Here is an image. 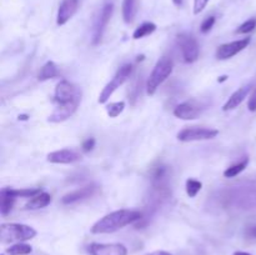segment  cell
<instances>
[{
	"label": "cell",
	"mask_w": 256,
	"mask_h": 255,
	"mask_svg": "<svg viewBox=\"0 0 256 255\" xmlns=\"http://www.w3.org/2000/svg\"><path fill=\"white\" fill-rule=\"evenodd\" d=\"M141 219H143L141 211L130 210V209L115 210L110 214H106L102 219H99L91 226L90 232L92 234H111Z\"/></svg>",
	"instance_id": "obj_1"
},
{
	"label": "cell",
	"mask_w": 256,
	"mask_h": 255,
	"mask_svg": "<svg viewBox=\"0 0 256 255\" xmlns=\"http://www.w3.org/2000/svg\"><path fill=\"white\" fill-rule=\"evenodd\" d=\"M36 237V230L25 224L5 223L0 225V238L3 243H24Z\"/></svg>",
	"instance_id": "obj_2"
},
{
	"label": "cell",
	"mask_w": 256,
	"mask_h": 255,
	"mask_svg": "<svg viewBox=\"0 0 256 255\" xmlns=\"http://www.w3.org/2000/svg\"><path fill=\"white\" fill-rule=\"evenodd\" d=\"M174 69L173 60L169 57H163L158 60L152 69L151 74L149 75V79L146 81V93L148 95H154L159 86L166 80L167 78L171 75Z\"/></svg>",
	"instance_id": "obj_3"
},
{
	"label": "cell",
	"mask_w": 256,
	"mask_h": 255,
	"mask_svg": "<svg viewBox=\"0 0 256 255\" xmlns=\"http://www.w3.org/2000/svg\"><path fill=\"white\" fill-rule=\"evenodd\" d=\"M131 73H133V65L131 64H125V65H122L119 70L116 71V74L114 75L113 79L104 86V89L102 90V93L99 95V104H105L110 99L111 95L115 93V90L120 88L130 78Z\"/></svg>",
	"instance_id": "obj_4"
},
{
	"label": "cell",
	"mask_w": 256,
	"mask_h": 255,
	"mask_svg": "<svg viewBox=\"0 0 256 255\" xmlns=\"http://www.w3.org/2000/svg\"><path fill=\"white\" fill-rule=\"evenodd\" d=\"M114 13V4L111 1H107L104 4V6L102 8L100 13L96 16L95 21H94V27H92V33H91V44L94 47L100 44L102 42L103 35L105 33L107 24L110 21L111 16Z\"/></svg>",
	"instance_id": "obj_5"
},
{
	"label": "cell",
	"mask_w": 256,
	"mask_h": 255,
	"mask_svg": "<svg viewBox=\"0 0 256 255\" xmlns=\"http://www.w3.org/2000/svg\"><path fill=\"white\" fill-rule=\"evenodd\" d=\"M176 44L181 51L182 59L185 63L191 64L199 59L200 48L197 40L188 33H181L176 36Z\"/></svg>",
	"instance_id": "obj_6"
},
{
	"label": "cell",
	"mask_w": 256,
	"mask_h": 255,
	"mask_svg": "<svg viewBox=\"0 0 256 255\" xmlns=\"http://www.w3.org/2000/svg\"><path fill=\"white\" fill-rule=\"evenodd\" d=\"M218 134L219 130L211 129V128L189 127L178 133V140L182 143L203 142V140L214 139V138L218 137Z\"/></svg>",
	"instance_id": "obj_7"
},
{
	"label": "cell",
	"mask_w": 256,
	"mask_h": 255,
	"mask_svg": "<svg viewBox=\"0 0 256 255\" xmlns=\"http://www.w3.org/2000/svg\"><path fill=\"white\" fill-rule=\"evenodd\" d=\"M75 100H81V92L76 85L68 80H61L58 83L54 94V101L59 104H68Z\"/></svg>",
	"instance_id": "obj_8"
},
{
	"label": "cell",
	"mask_w": 256,
	"mask_h": 255,
	"mask_svg": "<svg viewBox=\"0 0 256 255\" xmlns=\"http://www.w3.org/2000/svg\"><path fill=\"white\" fill-rule=\"evenodd\" d=\"M250 44V38H244L240 40H234V42L225 43L221 44L220 47L216 49V58L219 60H227L230 58L235 57L236 54H239L240 51H242L244 49H246Z\"/></svg>",
	"instance_id": "obj_9"
},
{
	"label": "cell",
	"mask_w": 256,
	"mask_h": 255,
	"mask_svg": "<svg viewBox=\"0 0 256 255\" xmlns=\"http://www.w3.org/2000/svg\"><path fill=\"white\" fill-rule=\"evenodd\" d=\"M203 110V105L196 100H186L174 109V115L181 120H194L201 115Z\"/></svg>",
	"instance_id": "obj_10"
},
{
	"label": "cell",
	"mask_w": 256,
	"mask_h": 255,
	"mask_svg": "<svg viewBox=\"0 0 256 255\" xmlns=\"http://www.w3.org/2000/svg\"><path fill=\"white\" fill-rule=\"evenodd\" d=\"M88 250L90 255H128V248L120 243H92Z\"/></svg>",
	"instance_id": "obj_11"
},
{
	"label": "cell",
	"mask_w": 256,
	"mask_h": 255,
	"mask_svg": "<svg viewBox=\"0 0 256 255\" xmlns=\"http://www.w3.org/2000/svg\"><path fill=\"white\" fill-rule=\"evenodd\" d=\"M81 100H75L68 104H59L54 109L53 113L49 115L48 122L50 123H63L68 120L70 116L74 115V113L77 110V107L80 104Z\"/></svg>",
	"instance_id": "obj_12"
},
{
	"label": "cell",
	"mask_w": 256,
	"mask_h": 255,
	"mask_svg": "<svg viewBox=\"0 0 256 255\" xmlns=\"http://www.w3.org/2000/svg\"><path fill=\"white\" fill-rule=\"evenodd\" d=\"M79 9V0H63L59 5L57 16V24L63 27L76 14Z\"/></svg>",
	"instance_id": "obj_13"
},
{
	"label": "cell",
	"mask_w": 256,
	"mask_h": 255,
	"mask_svg": "<svg viewBox=\"0 0 256 255\" xmlns=\"http://www.w3.org/2000/svg\"><path fill=\"white\" fill-rule=\"evenodd\" d=\"M46 159L51 164H73L81 160V154L72 149H61L48 154Z\"/></svg>",
	"instance_id": "obj_14"
},
{
	"label": "cell",
	"mask_w": 256,
	"mask_h": 255,
	"mask_svg": "<svg viewBox=\"0 0 256 255\" xmlns=\"http://www.w3.org/2000/svg\"><path fill=\"white\" fill-rule=\"evenodd\" d=\"M96 191V187L94 184L87 185V187H83L80 189H76L74 191H70L66 195H64L61 198V203L64 205H72L75 204L77 202H81V200H85V199L90 198V196L94 195V193Z\"/></svg>",
	"instance_id": "obj_15"
},
{
	"label": "cell",
	"mask_w": 256,
	"mask_h": 255,
	"mask_svg": "<svg viewBox=\"0 0 256 255\" xmlns=\"http://www.w3.org/2000/svg\"><path fill=\"white\" fill-rule=\"evenodd\" d=\"M251 89H253V85L247 84V85L239 88L235 93H232L230 95V98L226 100V103L223 105V112H229V110L236 109L247 98V95L250 94Z\"/></svg>",
	"instance_id": "obj_16"
},
{
	"label": "cell",
	"mask_w": 256,
	"mask_h": 255,
	"mask_svg": "<svg viewBox=\"0 0 256 255\" xmlns=\"http://www.w3.org/2000/svg\"><path fill=\"white\" fill-rule=\"evenodd\" d=\"M16 196H14L10 191V188H4L0 191V213L3 217H6L13 210Z\"/></svg>",
	"instance_id": "obj_17"
},
{
	"label": "cell",
	"mask_w": 256,
	"mask_h": 255,
	"mask_svg": "<svg viewBox=\"0 0 256 255\" xmlns=\"http://www.w3.org/2000/svg\"><path fill=\"white\" fill-rule=\"evenodd\" d=\"M137 9H139V1L137 0H122L121 14L122 19L126 24H131L135 20Z\"/></svg>",
	"instance_id": "obj_18"
},
{
	"label": "cell",
	"mask_w": 256,
	"mask_h": 255,
	"mask_svg": "<svg viewBox=\"0 0 256 255\" xmlns=\"http://www.w3.org/2000/svg\"><path fill=\"white\" fill-rule=\"evenodd\" d=\"M51 203V195L49 193L45 191H40L39 194H36L35 196L30 198L29 202L25 205V209L28 210H38V209H43L45 207H48Z\"/></svg>",
	"instance_id": "obj_19"
},
{
	"label": "cell",
	"mask_w": 256,
	"mask_h": 255,
	"mask_svg": "<svg viewBox=\"0 0 256 255\" xmlns=\"http://www.w3.org/2000/svg\"><path fill=\"white\" fill-rule=\"evenodd\" d=\"M58 75H59V69H58L57 64L54 62H48L45 63L44 65L42 66V69H40V71H39L38 80L39 81L50 80V79L58 77Z\"/></svg>",
	"instance_id": "obj_20"
},
{
	"label": "cell",
	"mask_w": 256,
	"mask_h": 255,
	"mask_svg": "<svg viewBox=\"0 0 256 255\" xmlns=\"http://www.w3.org/2000/svg\"><path fill=\"white\" fill-rule=\"evenodd\" d=\"M155 30H156V25H155L154 23H151V21H146V23H143L140 27H137L136 29H135V32L133 33V38H134L135 40L143 39L145 38V36L154 33Z\"/></svg>",
	"instance_id": "obj_21"
},
{
	"label": "cell",
	"mask_w": 256,
	"mask_h": 255,
	"mask_svg": "<svg viewBox=\"0 0 256 255\" xmlns=\"http://www.w3.org/2000/svg\"><path fill=\"white\" fill-rule=\"evenodd\" d=\"M247 164H249V158H245V159H242L241 161H239V163L229 166V168L224 172V176L229 179L235 178V176H238L240 173H242L245 169H246Z\"/></svg>",
	"instance_id": "obj_22"
},
{
	"label": "cell",
	"mask_w": 256,
	"mask_h": 255,
	"mask_svg": "<svg viewBox=\"0 0 256 255\" xmlns=\"http://www.w3.org/2000/svg\"><path fill=\"white\" fill-rule=\"evenodd\" d=\"M33 252V246L27 243H15L5 250L8 255H29Z\"/></svg>",
	"instance_id": "obj_23"
},
{
	"label": "cell",
	"mask_w": 256,
	"mask_h": 255,
	"mask_svg": "<svg viewBox=\"0 0 256 255\" xmlns=\"http://www.w3.org/2000/svg\"><path fill=\"white\" fill-rule=\"evenodd\" d=\"M185 188H186V194H188L189 198H195L197 195L200 190L203 189V183L196 179H188L186 180V184H185Z\"/></svg>",
	"instance_id": "obj_24"
},
{
	"label": "cell",
	"mask_w": 256,
	"mask_h": 255,
	"mask_svg": "<svg viewBox=\"0 0 256 255\" xmlns=\"http://www.w3.org/2000/svg\"><path fill=\"white\" fill-rule=\"evenodd\" d=\"M125 109V101H116V103H110L106 107V113L110 118H116L124 112Z\"/></svg>",
	"instance_id": "obj_25"
},
{
	"label": "cell",
	"mask_w": 256,
	"mask_h": 255,
	"mask_svg": "<svg viewBox=\"0 0 256 255\" xmlns=\"http://www.w3.org/2000/svg\"><path fill=\"white\" fill-rule=\"evenodd\" d=\"M10 191L16 198H33L36 194H39L42 190L40 189H13L10 188Z\"/></svg>",
	"instance_id": "obj_26"
},
{
	"label": "cell",
	"mask_w": 256,
	"mask_h": 255,
	"mask_svg": "<svg viewBox=\"0 0 256 255\" xmlns=\"http://www.w3.org/2000/svg\"><path fill=\"white\" fill-rule=\"evenodd\" d=\"M256 28V19L251 18L249 20H246L245 23H242L238 29L235 30L236 34H249L251 33L253 30H255Z\"/></svg>",
	"instance_id": "obj_27"
},
{
	"label": "cell",
	"mask_w": 256,
	"mask_h": 255,
	"mask_svg": "<svg viewBox=\"0 0 256 255\" xmlns=\"http://www.w3.org/2000/svg\"><path fill=\"white\" fill-rule=\"evenodd\" d=\"M215 21H216L215 16H208V18H206L205 20L201 23V25H200V30H201V33H204V34L209 33V32L212 29V27H214Z\"/></svg>",
	"instance_id": "obj_28"
},
{
	"label": "cell",
	"mask_w": 256,
	"mask_h": 255,
	"mask_svg": "<svg viewBox=\"0 0 256 255\" xmlns=\"http://www.w3.org/2000/svg\"><path fill=\"white\" fill-rule=\"evenodd\" d=\"M208 3L209 0H194V14H200V13L205 9Z\"/></svg>",
	"instance_id": "obj_29"
},
{
	"label": "cell",
	"mask_w": 256,
	"mask_h": 255,
	"mask_svg": "<svg viewBox=\"0 0 256 255\" xmlns=\"http://www.w3.org/2000/svg\"><path fill=\"white\" fill-rule=\"evenodd\" d=\"M81 148H83L84 151H90L92 150V149L95 148V139L94 138H88L87 140H84L83 142V145H81Z\"/></svg>",
	"instance_id": "obj_30"
},
{
	"label": "cell",
	"mask_w": 256,
	"mask_h": 255,
	"mask_svg": "<svg viewBox=\"0 0 256 255\" xmlns=\"http://www.w3.org/2000/svg\"><path fill=\"white\" fill-rule=\"evenodd\" d=\"M247 108L250 112H256V88L251 93L250 98H249V103H247Z\"/></svg>",
	"instance_id": "obj_31"
},
{
	"label": "cell",
	"mask_w": 256,
	"mask_h": 255,
	"mask_svg": "<svg viewBox=\"0 0 256 255\" xmlns=\"http://www.w3.org/2000/svg\"><path fill=\"white\" fill-rule=\"evenodd\" d=\"M247 235H249L250 238H254V239H256V225L251 226V228L247 230Z\"/></svg>",
	"instance_id": "obj_32"
},
{
	"label": "cell",
	"mask_w": 256,
	"mask_h": 255,
	"mask_svg": "<svg viewBox=\"0 0 256 255\" xmlns=\"http://www.w3.org/2000/svg\"><path fill=\"white\" fill-rule=\"evenodd\" d=\"M148 255H173V254H170V253H167V252H164V250H156V252L149 253Z\"/></svg>",
	"instance_id": "obj_33"
},
{
	"label": "cell",
	"mask_w": 256,
	"mask_h": 255,
	"mask_svg": "<svg viewBox=\"0 0 256 255\" xmlns=\"http://www.w3.org/2000/svg\"><path fill=\"white\" fill-rule=\"evenodd\" d=\"M184 1H185V0H173L174 5L178 6V8H181L182 4H184Z\"/></svg>",
	"instance_id": "obj_34"
},
{
	"label": "cell",
	"mask_w": 256,
	"mask_h": 255,
	"mask_svg": "<svg viewBox=\"0 0 256 255\" xmlns=\"http://www.w3.org/2000/svg\"><path fill=\"white\" fill-rule=\"evenodd\" d=\"M232 255H251V254H249V253L246 252H235Z\"/></svg>",
	"instance_id": "obj_35"
},
{
	"label": "cell",
	"mask_w": 256,
	"mask_h": 255,
	"mask_svg": "<svg viewBox=\"0 0 256 255\" xmlns=\"http://www.w3.org/2000/svg\"><path fill=\"white\" fill-rule=\"evenodd\" d=\"M226 79H227V77H226V75H224V77L219 78V79H218V81H219V83H223V81H225V80H226Z\"/></svg>",
	"instance_id": "obj_36"
},
{
	"label": "cell",
	"mask_w": 256,
	"mask_h": 255,
	"mask_svg": "<svg viewBox=\"0 0 256 255\" xmlns=\"http://www.w3.org/2000/svg\"><path fill=\"white\" fill-rule=\"evenodd\" d=\"M27 116L25 115H21V116H19V120H27Z\"/></svg>",
	"instance_id": "obj_37"
},
{
	"label": "cell",
	"mask_w": 256,
	"mask_h": 255,
	"mask_svg": "<svg viewBox=\"0 0 256 255\" xmlns=\"http://www.w3.org/2000/svg\"><path fill=\"white\" fill-rule=\"evenodd\" d=\"M3 255H4V254H3Z\"/></svg>",
	"instance_id": "obj_38"
}]
</instances>
